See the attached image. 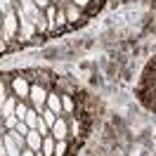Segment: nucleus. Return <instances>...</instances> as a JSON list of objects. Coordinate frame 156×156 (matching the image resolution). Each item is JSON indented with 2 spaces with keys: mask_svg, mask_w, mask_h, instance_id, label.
Returning <instances> with one entry per match:
<instances>
[{
  "mask_svg": "<svg viewBox=\"0 0 156 156\" xmlns=\"http://www.w3.org/2000/svg\"><path fill=\"white\" fill-rule=\"evenodd\" d=\"M50 2H52V5H57V7H59V5L64 2V0H50Z\"/></svg>",
  "mask_w": 156,
  "mask_h": 156,
  "instance_id": "obj_24",
  "label": "nucleus"
},
{
  "mask_svg": "<svg viewBox=\"0 0 156 156\" xmlns=\"http://www.w3.org/2000/svg\"><path fill=\"white\" fill-rule=\"evenodd\" d=\"M50 135L55 140H69V116H59L55 126L50 128Z\"/></svg>",
  "mask_w": 156,
  "mask_h": 156,
  "instance_id": "obj_5",
  "label": "nucleus"
},
{
  "mask_svg": "<svg viewBox=\"0 0 156 156\" xmlns=\"http://www.w3.org/2000/svg\"><path fill=\"white\" fill-rule=\"evenodd\" d=\"M33 2H36V5H38L40 10H48L50 5H52V2H50V0H33Z\"/></svg>",
  "mask_w": 156,
  "mask_h": 156,
  "instance_id": "obj_21",
  "label": "nucleus"
},
{
  "mask_svg": "<svg viewBox=\"0 0 156 156\" xmlns=\"http://www.w3.org/2000/svg\"><path fill=\"white\" fill-rule=\"evenodd\" d=\"M29 99H19L17 102V109H14V116L19 118V121H24V116H26V111H29Z\"/></svg>",
  "mask_w": 156,
  "mask_h": 156,
  "instance_id": "obj_16",
  "label": "nucleus"
},
{
  "mask_svg": "<svg viewBox=\"0 0 156 156\" xmlns=\"http://www.w3.org/2000/svg\"><path fill=\"white\" fill-rule=\"evenodd\" d=\"M21 156H36V151H31L29 147H26V149H21Z\"/></svg>",
  "mask_w": 156,
  "mask_h": 156,
  "instance_id": "obj_22",
  "label": "nucleus"
},
{
  "mask_svg": "<svg viewBox=\"0 0 156 156\" xmlns=\"http://www.w3.org/2000/svg\"><path fill=\"white\" fill-rule=\"evenodd\" d=\"M69 140H57V144H55V156H66L69 154Z\"/></svg>",
  "mask_w": 156,
  "mask_h": 156,
  "instance_id": "obj_17",
  "label": "nucleus"
},
{
  "mask_svg": "<svg viewBox=\"0 0 156 156\" xmlns=\"http://www.w3.org/2000/svg\"><path fill=\"white\" fill-rule=\"evenodd\" d=\"M40 118H43V123H45L48 128H52V126H55V121H57L59 116L55 114V111H52V109H48V107H45L43 111H40Z\"/></svg>",
  "mask_w": 156,
  "mask_h": 156,
  "instance_id": "obj_14",
  "label": "nucleus"
},
{
  "mask_svg": "<svg viewBox=\"0 0 156 156\" xmlns=\"http://www.w3.org/2000/svg\"><path fill=\"white\" fill-rule=\"evenodd\" d=\"M0 26H2V12H0Z\"/></svg>",
  "mask_w": 156,
  "mask_h": 156,
  "instance_id": "obj_25",
  "label": "nucleus"
},
{
  "mask_svg": "<svg viewBox=\"0 0 156 156\" xmlns=\"http://www.w3.org/2000/svg\"><path fill=\"white\" fill-rule=\"evenodd\" d=\"M48 95H50V88L45 85V83H31V92H29V104L36 111H43L45 109V102H48Z\"/></svg>",
  "mask_w": 156,
  "mask_h": 156,
  "instance_id": "obj_2",
  "label": "nucleus"
},
{
  "mask_svg": "<svg viewBox=\"0 0 156 156\" xmlns=\"http://www.w3.org/2000/svg\"><path fill=\"white\" fill-rule=\"evenodd\" d=\"M14 130H17L19 135H24V137H26V135H29V130H31V128L26 126L24 121H17V126H14Z\"/></svg>",
  "mask_w": 156,
  "mask_h": 156,
  "instance_id": "obj_19",
  "label": "nucleus"
},
{
  "mask_svg": "<svg viewBox=\"0 0 156 156\" xmlns=\"http://www.w3.org/2000/svg\"><path fill=\"white\" fill-rule=\"evenodd\" d=\"M17 102H19V97H17V95H10V97H7V102L0 107V116H2V118H5V116H14Z\"/></svg>",
  "mask_w": 156,
  "mask_h": 156,
  "instance_id": "obj_10",
  "label": "nucleus"
},
{
  "mask_svg": "<svg viewBox=\"0 0 156 156\" xmlns=\"http://www.w3.org/2000/svg\"><path fill=\"white\" fill-rule=\"evenodd\" d=\"M10 92L12 95H17L19 99H29V92H31V80L24 73H19V76H14L10 80Z\"/></svg>",
  "mask_w": 156,
  "mask_h": 156,
  "instance_id": "obj_4",
  "label": "nucleus"
},
{
  "mask_svg": "<svg viewBox=\"0 0 156 156\" xmlns=\"http://www.w3.org/2000/svg\"><path fill=\"white\" fill-rule=\"evenodd\" d=\"M36 156H43V151H36Z\"/></svg>",
  "mask_w": 156,
  "mask_h": 156,
  "instance_id": "obj_26",
  "label": "nucleus"
},
{
  "mask_svg": "<svg viewBox=\"0 0 156 156\" xmlns=\"http://www.w3.org/2000/svg\"><path fill=\"white\" fill-rule=\"evenodd\" d=\"M45 107H48V109H52V111H55L57 116H64V111H62V92H59L57 88H55V90H50Z\"/></svg>",
  "mask_w": 156,
  "mask_h": 156,
  "instance_id": "obj_7",
  "label": "nucleus"
},
{
  "mask_svg": "<svg viewBox=\"0 0 156 156\" xmlns=\"http://www.w3.org/2000/svg\"><path fill=\"white\" fill-rule=\"evenodd\" d=\"M62 111H64V116H76L78 114V99L71 92H62Z\"/></svg>",
  "mask_w": 156,
  "mask_h": 156,
  "instance_id": "obj_6",
  "label": "nucleus"
},
{
  "mask_svg": "<svg viewBox=\"0 0 156 156\" xmlns=\"http://www.w3.org/2000/svg\"><path fill=\"white\" fill-rule=\"evenodd\" d=\"M80 133H83L80 118H78V116H69V142H71V140H78Z\"/></svg>",
  "mask_w": 156,
  "mask_h": 156,
  "instance_id": "obj_8",
  "label": "nucleus"
},
{
  "mask_svg": "<svg viewBox=\"0 0 156 156\" xmlns=\"http://www.w3.org/2000/svg\"><path fill=\"white\" fill-rule=\"evenodd\" d=\"M17 121H19L17 116H5V118H2V128H5V130H14Z\"/></svg>",
  "mask_w": 156,
  "mask_h": 156,
  "instance_id": "obj_18",
  "label": "nucleus"
},
{
  "mask_svg": "<svg viewBox=\"0 0 156 156\" xmlns=\"http://www.w3.org/2000/svg\"><path fill=\"white\" fill-rule=\"evenodd\" d=\"M2 31L12 45H19L17 43V36H19V17H17V10H14V2L5 5L2 10Z\"/></svg>",
  "mask_w": 156,
  "mask_h": 156,
  "instance_id": "obj_1",
  "label": "nucleus"
},
{
  "mask_svg": "<svg viewBox=\"0 0 156 156\" xmlns=\"http://www.w3.org/2000/svg\"><path fill=\"white\" fill-rule=\"evenodd\" d=\"M10 95H12V92H10V83L0 76V107L7 102V97H10Z\"/></svg>",
  "mask_w": 156,
  "mask_h": 156,
  "instance_id": "obj_15",
  "label": "nucleus"
},
{
  "mask_svg": "<svg viewBox=\"0 0 156 156\" xmlns=\"http://www.w3.org/2000/svg\"><path fill=\"white\" fill-rule=\"evenodd\" d=\"M62 10L66 12V19H69V26H78V24H83V21L88 19V12L80 10L78 5H73L71 0H64L62 5H59Z\"/></svg>",
  "mask_w": 156,
  "mask_h": 156,
  "instance_id": "obj_3",
  "label": "nucleus"
},
{
  "mask_svg": "<svg viewBox=\"0 0 156 156\" xmlns=\"http://www.w3.org/2000/svg\"><path fill=\"white\" fill-rule=\"evenodd\" d=\"M0 156H7V151H5V144H2V135H0Z\"/></svg>",
  "mask_w": 156,
  "mask_h": 156,
  "instance_id": "obj_23",
  "label": "nucleus"
},
{
  "mask_svg": "<svg viewBox=\"0 0 156 156\" xmlns=\"http://www.w3.org/2000/svg\"><path fill=\"white\" fill-rule=\"evenodd\" d=\"M2 144H5V151H7V156H21V149L14 144V140H12L7 133H2Z\"/></svg>",
  "mask_w": 156,
  "mask_h": 156,
  "instance_id": "obj_11",
  "label": "nucleus"
},
{
  "mask_svg": "<svg viewBox=\"0 0 156 156\" xmlns=\"http://www.w3.org/2000/svg\"><path fill=\"white\" fill-rule=\"evenodd\" d=\"M73 5H78L80 10H85V12H90V7H92V0H71Z\"/></svg>",
  "mask_w": 156,
  "mask_h": 156,
  "instance_id": "obj_20",
  "label": "nucleus"
},
{
  "mask_svg": "<svg viewBox=\"0 0 156 156\" xmlns=\"http://www.w3.org/2000/svg\"><path fill=\"white\" fill-rule=\"evenodd\" d=\"M55 144H57V140H55L52 135H45V137H43V147H40L43 156H55Z\"/></svg>",
  "mask_w": 156,
  "mask_h": 156,
  "instance_id": "obj_13",
  "label": "nucleus"
},
{
  "mask_svg": "<svg viewBox=\"0 0 156 156\" xmlns=\"http://www.w3.org/2000/svg\"><path fill=\"white\" fill-rule=\"evenodd\" d=\"M24 123H26L31 130H36V128H38V123H40V114H38V111H36L33 107H29L26 116H24Z\"/></svg>",
  "mask_w": 156,
  "mask_h": 156,
  "instance_id": "obj_12",
  "label": "nucleus"
},
{
  "mask_svg": "<svg viewBox=\"0 0 156 156\" xmlns=\"http://www.w3.org/2000/svg\"><path fill=\"white\" fill-rule=\"evenodd\" d=\"M26 147H29L31 151H40V147H43V135H40L38 130H29V135H26Z\"/></svg>",
  "mask_w": 156,
  "mask_h": 156,
  "instance_id": "obj_9",
  "label": "nucleus"
}]
</instances>
